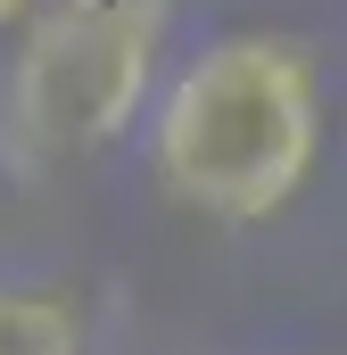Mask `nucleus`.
Returning a JSON list of instances; mask_svg holds the SVG:
<instances>
[{"label":"nucleus","mask_w":347,"mask_h":355,"mask_svg":"<svg viewBox=\"0 0 347 355\" xmlns=\"http://www.w3.org/2000/svg\"><path fill=\"white\" fill-rule=\"evenodd\" d=\"M149 157L215 223L281 215L323 157V67L298 33H215L158 99Z\"/></svg>","instance_id":"obj_1"},{"label":"nucleus","mask_w":347,"mask_h":355,"mask_svg":"<svg viewBox=\"0 0 347 355\" xmlns=\"http://www.w3.org/2000/svg\"><path fill=\"white\" fill-rule=\"evenodd\" d=\"M17 25V132H33L42 149H108L158 91L174 0H33Z\"/></svg>","instance_id":"obj_2"},{"label":"nucleus","mask_w":347,"mask_h":355,"mask_svg":"<svg viewBox=\"0 0 347 355\" xmlns=\"http://www.w3.org/2000/svg\"><path fill=\"white\" fill-rule=\"evenodd\" d=\"M0 355H83V314L58 289H0Z\"/></svg>","instance_id":"obj_3"},{"label":"nucleus","mask_w":347,"mask_h":355,"mask_svg":"<svg viewBox=\"0 0 347 355\" xmlns=\"http://www.w3.org/2000/svg\"><path fill=\"white\" fill-rule=\"evenodd\" d=\"M25 8H33V0H0V33H8V25H17Z\"/></svg>","instance_id":"obj_4"}]
</instances>
